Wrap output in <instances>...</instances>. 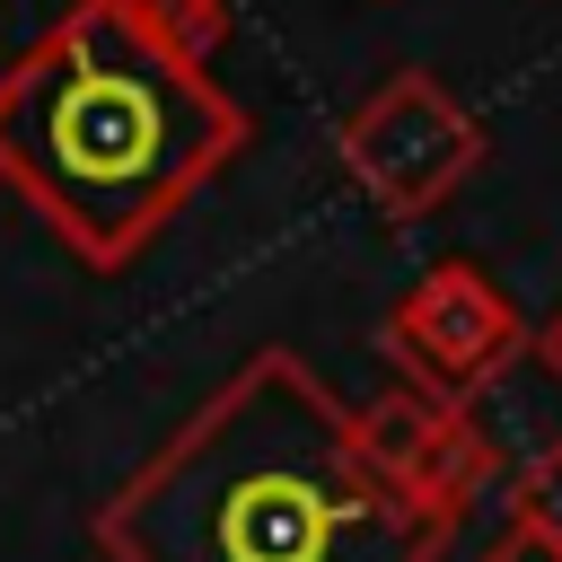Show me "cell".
<instances>
[{
	"label": "cell",
	"instance_id": "obj_3",
	"mask_svg": "<svg viewBox=\"0 0 562 562\" xmlns=\"http://www.w3.org/2000/svg\"><path fill=\"white\" fill-rule=\"evenodd\" d=\"M342 176L386 211V220H430L474 167H483V123L430 79V70H386L334 132Z\"/></svg>",
	"mask_w": 562,
	"mask_h": 562
},
{
	"label": "cell",
	"instance_id": "obj_7",
	"mask_svg": "<svg viewBox=\"0 0 562 562\" xmlns=\"http://www.w3.org/2000/svg\"><path fill=\"white\" fill-rule=\"evenodd\" d=\"M132 9V26L149 35V44H167L176 61H193V70H211V53L228 44V26H237V0H123Z\"/></svg>",
	"mask_w": 562,
	"mask_h": 562
},
{
	"label": "cell",
	"instance_id": "obj_9",
	"mask_svg": "<svg viewBox=\"0 0 562 562\" xmlns=\"http://www.w3.org/2000/svg\"><path fill=\"white\" fill-rule=\"evenodd\" d=\"M483 562H562V544H553V536H536V527H518V518H509V527H501V536H492V544H483Z\"/></svg>",
	"mask_w": 562,
	"mask_h": 562
},
{
	"label": "cell",
	"instance_id": "obj_8",
	"mask_svg": "<svg viewBox=\"0 0 562 562\" xmlns=\"http://www.w3.org/2000/svg\"><path fill=\"white\" fill-rule=\"evenodd\" d=\"M509 518L562 544V430H553V439H544V448L509 474Z\"/></svg>",
	"mask_w": 562,
	"mask_h": 562
},
{
	"label": "cell",
	"instance_id": "obj_4",
	"mask_svg": "<svg viewBox=\"0 0 562 562\" xmlns=\"http://www.w3.org/2000/svg\"><path fill=\"white\" fill-rule=\"evenodd\" d=\"M378 351L395 360L404 386H422V395H439V404H465V395H483V386L527 351V316H518V299H509L483 263L448 255V263H430V272L386 307Z\"/></svg>",
	"mask_w": 562,
	"mask_h": 562
},
{
	"label": "cell",
	"instance_id": "obj_2",
	"mask_svg": "<svg viewBox=\"0 0 562 562\" xmlns=\"http://www.w3.org/2000/svg\"><path fill=\"white\" fill-rule=\"evenodd\" d=\"M246 140V105L149 44L123 0H61V18L0 61V184L88 272L140 263Z\"/></svg>",
	"mask_w": 562,
	"mask_h": 562
},
{
	"label": "cell",
	"instance_id": "obj_10",
	"mask_svg": "<svg viewBox=\"0 0 562 562\" xmlns=\"http://www.w3.org/2000/svg\"><path fill=\"white\" fill-rule=\"evenodd\" d=\"M527 351H536V360H544V378L562 386V307H553V316H544V325L527 334Z\"/></svg>",
	"mask_w": 562,
	"mask_h": 562
},
{
	"label": "cell",
	"instance_id": "obj_5",
	"mask_svg": "<svg viewBox=\"0 0 562 562\" xmlns=\"http://www.w3.org/2000/svg\"><path fill=\"white\" fill-rule=\"evenodd\" d=\"M492 474H501L492 430H483L465 404H448V413H439V430H430V448H422V457H413V474H404V501L457 527V518L492 492Z\"/></svg>",
	"mask_w": 562,
	"mask_h": 562
},
{
	"label": "cell",
	"instance_id": "obj_6",
	"mask_svg": "<svg viewBox=\"0 0 562 562\" xmlns=\"http://www.w3.org/2000/svg\"><path fill=\"white\" fill-rule=\"evenodd\" d=\"M439 395H422V386H386V395H369V404H351V448H360V465L378 474V483H395L404 492V474H413V457L430 448V430H439Z\"/></svg>",
	"mask_w": 562,
	"mask_h": 562
},
{
	"label": "cell",
	"instance_id": "obj_1",
	"mask_svg": "<svg viewBox=\"0 0 562 562\" xmlns=\"http://www.w3.org/2000/svg\"><path fill=\"white\" fill-rule=\"evenodd\" d=\"M105 562H439L448 518L413 509L351 448V404L290 351H246L97 509Z\"/></svg>",
	"mask_w": 562,
	"mask_h": 562
}]
</instances>
